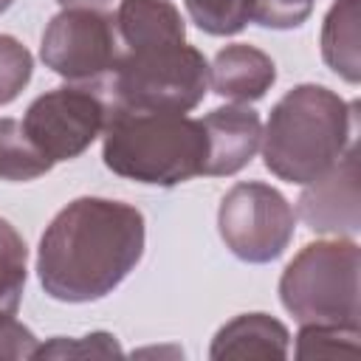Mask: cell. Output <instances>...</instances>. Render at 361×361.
I'll return each mask as SVG.
<instances>
[{
    "instance_id": "6da1fadb",
    "label": "cell",
    "mask_w": 361,
    "mask_h": 361,
    "mask_svg": "<svg viewBox=\"0 0 361 361\" xmlns=\"http://www.w3.org/2000/svg\"><path fill=\"white\" fill-rule=\"evenodd\" d=\"M144 240V214L135 206L110 197H76L39 237V285L56 302L104 299L138 265Z\"/></svg>"
},
{
    "instance_id": "7a4b0ae2",
    "label": "cell",
    "mask_w": 361,
    "mask_h": 361,
    "mask_svg": "<svg viewBox=\"0 0 361 361\" xmlns=\"http://www.w3.org/2000/svg\"><path fill=\"white\" fill-rule=\"evenodd\" d=\"M358 104L344 102L324 85H296L274 107L262 133V161L288 183L322 178L353 144Z\"/></svg>"
},
{
    "instance_id": "3957f363",
    "label": "cell",
    "mask_w": 361,
    "mask_h": 361,
    "mask_svg": "<svg viewBox=\"0 0 361 361\" xmlns=\"http://www.w3.org/2000/svg\"><path fill=\"white\" fill-rule=\"evenodd\" d=\"M104 166L147 186H178L206 172L209 141L200 118L113 104L104 124Z\"/></svg>"
},
{
    "instance_id": "277c9868",
    "label": "cell",
    "mask_w": 361,
    "mask_h": 361,
    "mask_svg": "<svg viewBox=\"0 0 361 361\" xmlns=\"http://www.w3.org/2000/svg\"><path fill=\"white\" fill-rule=\"evenodd\" d=\"M361 251L353 240L305 245L282 271L279 299L299 324L361 327Z\"/></svg>"
},
{
    "instance_id": "5b68a950",
    "label": "cell",
    "mask_w": 361,
    "mask_h": 361,
    "mask_svg": "<svg viewBox=\"0 0 361 361\" xmlns=\"http://www.w3.org/2000/svg\"><path fill=\"white\" fill-rule=\"evenodd\" d=\"M206 90L209 62L186 42L124 51L107 82L113 104L147 113H189Z\"/></svg>"
},
{
    "instance_id": "8992f818",
    "label": "cell",
    "mask_w": 361,
    "mask_h": 361,
    "mask_svg": "<svg viewBox=\"0 0 361 361\" xmlns=\"http://www.w3.org/2000/svg\"><path fill=\"white\" fill-rule=\"evenodd\" d=\"M217 228L237 259L262 265L285 254L293 240L296 214L279 189L259 180H243L223 195Z\"/></svg>"
},
{
    "instance_id": "52a82bcc",
    "label": "cell",
    "mask_w": 361,
    "mask_h": 361,
    "mask_svg": "<svg viewBox=\"0 0 361 361\" xmlns=\"http://www.w3.org/2000/svg\"><path fill=\"white\" fill-rule=\"evenodd\" d=\"M110 107L107 87H54L28 104L23 130L51 164L73 161L104 133Z\"/></svg>"
},
{
    "instance_id": "ba28073f",
    "label": "cell",
    "mask_w": 361,
    "mask_h": 361,
    "mask_svg": "<svg viewBox=\"0 0 361 361\" xmlns=\"http://www.w3.org/2000/svg\"><path fill=\"white\" fill-rule=\"evenodd\" d=\"M121 54L116 17L102 8H62L45 25L39 45L45 68L73 85L110 76Z\"/></svg>"
},
{
    "instance_id": "9c48e42d",
    "label": "cell",
    "mask_w": 361,
    "mask_h": 361,
    "mask_svg": "<svg viewBox=\"0 0 361 361\" xmlns=\"http://www.w3.org/2000/svg\"><path fill=\"white\" fill-rule=\"evenodd\" d=\"M299 197V217L319 234H358V149L355 144L316 180L305 183Z\"/></svg>"
},
{
    "instance_id": "30bf717a",
    "label": "cell",
    "mask_w": 361,
    "mask_h": 361,
    "mask_svg": "<svg viewBox=\"0 0 361 361\" xmlns=\"http://www.w3.org/2000/svg\"><path fill=\"white\" fill-rule=\"evenodd\" d=\"M209 141V158L203 175L240 172L262 144V121L251 107L226 104L200 118Z\"/></svg>"
},
{
    "instance_id": "8fae6325",
    "label": "cell",
    "mask_w": 361,
    "mask_h": 361,
    "mask_svg": "<svg viewBox=\"0 0 361 361\" xmlns=\"http://www.w3.org/2000/svg\"><path fill=\"white\" fill-rule=\"evenodd\" d=\"M276 82L274 59L245 42L226 45L214 54L209 65V85L220 99L231 102H257Z\"/></svg>"
},
{
    "instance_id": "7c38bea8",
    "label": "cell",
    "mask_w": 361,
    "mask_h": 361,
    "mask_svg": "<svg viewBox=\"0 0 361 361\" xmlns=\"http://www.w3.org/2000/svg\"><path fill=\"white\" fill-rule=\"evenodd\" d=\"M290 333L268 313H243L226 322L209 347V358H288Z\"/></svg>"
},
{
    "instance_id": "4fadbf2b",
    "label": "cell",
    "mask_w": 361,
    "mask_h": 361,
    "mask_svg": "<svg viewBox=\"0 0 361 361\" xmlns=\"http://www.w3.org/2000/svg\"><path fill=\"white\" fill-rule=\"evenodd\" d=\"M116 28L124 51L186 42V25L169 0H121Z\"/></svg>"
},
{
    "instance_id": "5bb4252c",
    "label": "cell",
    "mask_w": 361,
    "mask_h": 361,
    "mask_svg": "<svg viewBox=\"0 0 361 361\" xmlns=\"http://www.w3.org/2000/svg\"><path fill=\"white\" fill-rule=\"evenodd\" d=\"M361 0H336L322 25V56L333 73L358 85L361 79Z\"/></svg>"
},
{
    "instance_id": "9a60e30c",
    "label": "cell",
    "mask_w": 361,
    "mask_h": 361,
    "mask_svg": "<svg viewBox=\"0 0 361 361\" xmlns=\"http://www.w3.org/2000/svg\"><path fill=\"white\" fill-rule=\"evenodd\" d=\"M51 166L23 130V121L0 118V180H34L51 172Z\"/></svg>"
},
{
    "instance_id": "2e32d148",
    "label": "cell",
    "mask_w": 361,
    "mask_h": 361,
    "mask_svg": "<svg viewBox=\"0 0 361 361\" xmlns=\"http://www.w3.org/2000/svg\"><path fill=\"white\" fill-rule=\"evenodd\" d=\"M28 276V248L20 231L0 217V313H17Z\"/></svg>"
},
{
    "instance_id": "e0dca14e",
    "label": "cell",
    "mask_w": 361,
    "mask_h": 361,
    "mask_svg": "<svg viewBox=\"0 0 361 361\" xmlns=\"http://www.w3.org/2000/svg\"><path fill=\"white\" fill-rule=\"evenodd\" d=\"M192 23L212 37H231L254 20V0H186Z\"/></svg>"
},
{
    "instance_id": "ac0fdd59",
    "label": "cell",
    "mask_w": 361,
    "mask_h": 361,
    "mask_svg": "<svg viewBox=\"0 0 361 361\" xmlns=\"http://www.w3.org/2000/svg\"><path fill=\"white\" fill-rule=\"evenodd\" d=\"M361 327L341 324H302L296 336V358H336L358 353Z\"/></svg>"
},
{
    "instance_id": "d6986e66",
    "label": "cell",
    "mask_w": 361,
    "mask_h": 361,
    "mask_svg": "<svg viewBox=\"0 0 361 361\" xmlns=\"http://www.w3.org/2000/svg\"><path fill=\"white\" fill-rule=\"evenodd\" d=\"M34 59L31 51L11 34H0V104L14 102L31 82Z\"/></svg>"
},
{
    "instance_id": "ffe728a7",
    "label": "cell",
    "mask_w": 361,
    "mask_h": 361,
    "mask_svg": "<svg viewBox=\"0 0 361 361\" xmlns=\"http://www.w3.org/2000/svg\"><path fill=\"white\" fill-rule=\"evenodd\" d=\"M107 355H121V347L110 333H90L82 338L56 336L54 341L37 347L34 353V358H107Z\"/></svg>"
},
{
    "instance_id": "44dd1931",
    "label": "cell",
    "mask_w": 361,
    "mask_h": 361,
    "mask_svg": "<svg viewBox=\"0 0 361 361\" xmlns=\"http://www.w3.org/2000/svg\"><path fill=\"white\" fill-rule=\"evenodd\" d=\"M313 3L316 0H254V20L276 31L296 28L310 17Z\"/></svg>"
},
{
    "instance_id": "7402d4cb",
    "label": "cell",
    "mask_w": 361,
    "mask_h": 361,
    "mask_svg": "<svg viewBox=\"0 0 361 361\" xmlns=\"http://www.w3.org/2000/svg\"><path fill=\"white\" fill-rule=\"evenodd\" d=\"M39 341L37 336L14 319V313H0V358L6 361H23L34 358Z\"/></svg>"
},
{
    "instance_id": "603a6c76",
    "label": "cell",
    "mask_w": 361,
    "mask_h": 361,
    "mask_svg": "<svg viewBox=\"0 0 361 361\" xmlns=\"http://www.w3.org/2000/svg\"><path fill=\"white\" fill-rule=\"evenodd\" d=\"M62 8H104L113 0H56Z\"/></svg>"
},
{
    "instance_id": "cb8c5ba5",
    "label": "cell",
    "mask_w": 361,
    "mask_h": 361,
    "mask_svg": "<svg viewBox=\"0 0 361 361\" xmlns=\"http://www.w3.org/2000/svg\"><path fill=\"white\" fill-rule=\"evenodd\" d=\"M11 3H14V0H0V14H3V11H6Z\"/></svg>"
}]
</instances>
